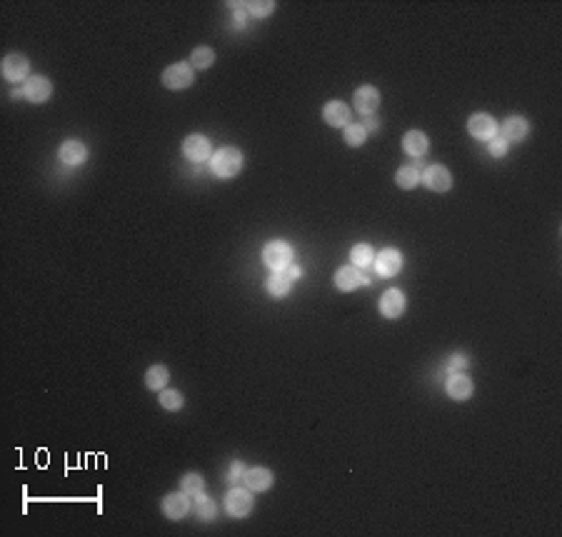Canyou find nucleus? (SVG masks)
Listing matches in <instances>:
<instances>
[{"instance_id":"obj_1","label":"nucleus","mask_w":562,"mask_h":537,"mask_svg":"<svg viewBox=\"0 0 562 537\" xmlns=\"http://www.w3.org/2000/svg\"><path fill=\"white\" fill-rule=\"evenodd\" d=\"M242 163H245V158H242V153L238 148H233V145H228V148H220L212 153L210 158V168L212 172L218 177H235L238 172L242 170Z\"/></svg>"},{"instance_id":"obj_2","label":"nucleus","mask_w":562,"mask_h":537,"mask_svg":"<svg viewBox=\"0 0 562 537\" xmlns=\"http://www.w3.org/2000/svg\"><path fill=\"white\" fill-rule=\"evenodd\" d=\"M263 263L268 265L273 273H280V270H287L293 265V247L282 240H273L265 245L263 250Z\"/></svg>"},{"instance_id":"obj_3","label":"nucleus","mask_w":562,"mask_h":537,"mask_svg":"<svg viewBox=\"0 0 562 537\" xmlns=\"http://www.w3.org/2000/svg\"><path fill=\"white\" fill-rule=\"evenodd\" d=\"M253 490H247V487H233L225 497V510H228L230 517H247L253 512Z\"/></svg>"},{"instance_id":"obj_4","label":"nucleus","mask_w":562,"mask_h":537,"mask_svg":"<svg viewBox=\"0 0 562 537\" xmlns=\"http://www.w3.org/2000/svg\"><path fill=\"white\" fill-rule=\"evenodd\" d=\"M196 81V70L190 63H172L170 68L163 70V86L170 88V90H183L190 88Z\"/></svg>"},{"instance_id":"obj_5","label":"nucleus","mask_w":562,"mask_h":537,"mask_svg":"<svg viewBox=\"0 0 562 537\" xmlns=\"http://www.w3.org/2000/svg\"><path fill=\"white\" fill-rule=\"evenodd\" d=\"M212 145L205 135H188L183 140V155L190 163H205L212 158Z\"/></svg>"},{"instance_id":"obj_6","label":"nucleus","mask_w":562,"mask_h":537,"mask_svg":"<svg viewBox=\"0 0 562 537\" xmlns=\"http://www.w3.org/2000/svg\"><path fill=\"white\" fill-rule=\"evenodd\" d=\"M498 121H495L493 115L488 113H475L470 115V121H467V132H470L475 140H493L495 135H498Z\"/></svg>"},{"instance_id":"obj_7","label":"nucleus","mask_w":562,"mask_h":537,"mask_svg":"<svg viewBox=\"0 0 562 537\" xmlns=\"http://www.w3.org/2000/svg\"><path fill=\"white\" fill-rule=\"evenodd\" d=\"M28 73H30V63L25 55L11 53V55L3 57V78H6V81H11V83L28 81Z\"/></svg>"},{"instance_id":"obj_8","label":"nucleus","mask_w":562,"mask_h":537,"mask_svg":"<svg viewBox=\"0 0 562 537\" xmlns=\"http://www.w3.org/2000/svg\"><path fill=\"white\" fill-rule=\"evenodd\" d=\"M423 183H425V188L432 190V193H448V190L453 188V175H450V170L445 165H430V168H425Z\"/></svg>"},{"instance_id":"obj_9","label":"nucleus","mask_w":562,"mask_h":537,"mask_svg":"<svg viewBox=\"0 0 562 537\" xmlns=\"http://www.w3.org/2000/svg\"><path fill=\"white\" fill-rule=\"evenodd\" d=\"M405 308H408V297H405L402 290H397V287L383 292V297H380V313H383V318H388V320L400 318V315L405 313Z\"/></svg>"},{"instance_id":"obj_10","label":"nucleus","mask_w":562,"mask_h":537,"mask_svg":"<svg viewBox=\"0 0 562 537\" xmlns=\"http://www.w3.org/2000/svg\"><path fill=\"white\" fill-rule=\"evenodd\" d=\"M190 512V495L180 492H170V495L163 497V515L167 520H183L185 515Z\"/></svg>"},{"instance_id":"obj_11","label":"nucleus","mask_w":562,"mask_h":537,"mask_svg":"<svg viewBox=\"0 0 562 537\" xmlns=\"http://www.w3.org/2000/svg\"><path fill=\"white\" fill-rule=\"evenodd\" d=\"M375 270L383 278H395L402 270V252L397 247H385L378 257H375Z\"/></svg>"},{"instance_id":"obj_12","label":"nucleus","mask_w":562,"mask_h":537,"mask_svg":"<svg viewBox=\"0 0 562 537\" xmlns=\"http://www.w3.org/2000/svg\"><path fill=\"white\" fill-rule=\"evenodd\" d=\"M352 103H355V110L367 118V115H373L380 105V90L375 86H360L355 90V97H352Z\"/></svg>"},{"instance_id":"obj_13","label":"nucleus","mask_w":562,"mask_h":537,"mask_svg":"<svg viewBox=\"0 0 562 537\" xmlns=\"http://www.w3.org/2000/svg\"><path fill=\"white\" fill-rule=\"evenodd\" d=\"M23 95L28 97L30 103H46L53 95V83L48 78H43V75H33V78L25 81Z\"/></svg>"},{"instance_id":"obj_14","label":"nucleus","mask_w":562,"mask_h":537,"mask_svg":"<svg viewBox=\"0 0 562 537\" xmlns=\"http://www.w3.org/2000/svg\"><path fill=\"white\" fill-rule=\"evenodd\" d=\"M445 393H448L453 400L462 402V400H470L472 397L475 385H472L470 377L462 375V372H453V375L448 377V383H445Z\"/></svg>"},{"instance_id":"obj_15","label":"nucleus","mask_w":562,"mask_h":537,"mask_svg":"<svg viewBox=\"0 0 562 537\" xmlns=\"http://www.w3.org/2000/svg\"><path fill=\"white\" fill-rule=\"evenodd\" d=\"M362 285V273L355 265H343L335 270V287L343 292H352Z\"/></svg>"},{"instance_id":"obj_16","label":"nucleus","mask_w":562,"mask_h":537,"mask_svg":"<svg viewBox=\"0 0 562 537\" xmlns=\"http://www.w3.org/2000/svg\"><path fill=\"white\" fill-rule=\"evenodd\" d=\"M273 480H275V477H273V473H270L268 468H250V470H245V475H242L245 487L253 492L270 490V487H273Z\"/></svg>"},{"instance_id":"obj_17","label":"nucleus","mask_w":562,"mask_h":537,"mask_svg":"<svg viewBox=\"0 0 562 537\" xmlns=\"http://www.w3.org/2000/svg\"><path fill=\"white\" fill-rule=\"evenodd\" d=\"M322 118H325L327 125L333 128H348L350 125V110L343 100H330V103L322 108Z\"/></svg>"},{"instance_id":"obj_18","label":"nucleus","mask_w":562,"mask_h":537,"mask_svg":"<svg viewBox=\"0 0 562 537\" xmlns=\"http://www.w3.org/2000/svg\"><path fill=\"white\" fill-rule=\"evenodd\" d=\"M57 158L65 163V165H83L88 161V148L81 140H65L57 150Z\"/></svg>"},{"instance_id":"obj_19","label":"nucleus","mask_w":562,"mask_h":537,"mask_svg":"<svg viewBox=\"0 0 562 537\" xmlns=\"http://www.w3.org/2000/svg\"><path fill=\"white\" fill-rule=\"evenodd\" d=\"M528 135H530V123L525 118H520V115H512V118H507L502 123V135L500 137H505L507 143H522Z\"/></svg>"},{"instance_id":"obj_20","label":"nucleus","mask_w":562,"mask_h":537,"mask_svg":"<svg viewBox=\"0 0 562 537\" xmlns=\"http://www.w3.org/2000/svg\"><path fill=\"white\" fill-rule=\"evenodd\" d=\"M402 148L410 158H423L427 150H430V140L423 130H408L402 137Z\"/></svg>"},{"instance_id":"obj_21","label":"nucleus","mask_w":562,"mask_h":537,"mask_svg":"<svg viewBox=\"0 0 562 537\" xmlns=\"http://www.w3.org/2000/svg\"><path fill=\"white\" fill-rule=\"evenodd\" d=\"M265 287H268V292L273 297H285V295H290V290H293V278H290L285 270H280V273L270 275Z\"/></svg>"},{"instance_id":"obj_22","label":"nucleus","mask_w":562,"mask_h":537,"mask_svg":"<svg viewBox=\"0 0 562 537\" xmlns=\"http://www.w3.org/2000/svg\"><path fill=\"white\" fill-rule=\"evenodd\" d=\"M167 380H170V372H167L165 365H153L145 372V385H148V390H155V393L165 390Z\"/></svg>"},{"instance_id":"obj_23","label":"nucleus","mask_w":562,"mask_h":537,"mask_svg":"<svg viewBox=\"0 0 562 537\" xmlns=\"http://www.w3.org/2000/svg\"><path fill=\"white\" fill-rule=\"evenodd\" d=\"M350 260H352V265H355V268H362V270H365L367 265H373L375 263L373 245H367V243H357V245L350 250Z\"/></svg>"},{"instance_id":"obj_24","label":"nucleus","mask_w":562,"mask_h":537,"mask_svg":"<svg viewBox=\"0 0 562 537\" xmlns=\"http://www.w3.org/2000/svg\"><path fill=\"white\" fill-rule=\"evenodd\" d=\"M196 515H198V520H203V522L215 520V515H218V503L207 495H198L196 497Z\"/></svg>"},{"instance_id":"obj_25","label":"nucleus","mask_w":562,"mask_h":537,"mask_svg":"<svg viewBox=\"0 0 562 537\" xmlns=\"http://www.w3.org/2000/svg\"><path fill=\"white\" fill-rule=\"evenodd\" d=\"M420 180H423V175H420V170L413 165H402L400 170L395 172V183H397V188H402V190H413Z\"/></svg>"},{"instance_id":"obj_26","label":"nucleus","mask_w":562,"mask_h":537,"mask_svg":"<svg viewBox=\"0 0 562 537\" xmlns=\"http://www.w3.org/2000/svg\"><path fill=\"white\" fill-rule=\"evenodd\" d=\"M212 63H215V50L207 46H198L196 50H193V55H190L193 70H207Z\"/></svg>"},{"instance_id":"obj_27","label":"nucleus","mask_w":562,"mask_h":537,"mask_svg":"<svg viewBox=\"0 0 562 537\" xmlns=\"http://www.w3.org/2000/svg\"><path fill=\"white\" fill-rule=\"evenodd\" d=\"M180 490H183L185 495H190V497L203 495V490H205V480H203V475H198V473L183 475V477H180Z\"/></svg>"},{"instance_id":"obj_28","label":"nucleus","mask_w":562,"mask_h":537,"mask_svg":"<svg viewBox=\"0 0 562 537\" xmlns=\"http://www.w3.org/2000/svg\"><path fill=\"white\" fill-rule=\"evenodd\" d=\"M158 402H160L163 410L175 412V410H180V407L185 405V397L178 393V390H167L165 388V390H160V395H158Z\"/></svg>"},{"instance_id":"obj_29","label":"nucleus","mask_w":562,"mask_h":537,"mask_svg":"<svg viewBox=\"0 0 562 537\" xmlns=\"http://www.w3.org/2000/svg\"><path fill=\"white\" fill-rule=\"evenodd\" d=\"M365 140H367V130L362 125H355V123H350V125L345 128V143L350 145V148H360Z\"/></svg>"},{"instance_id":"obj_30","label":"nucleus","mask_w":562,"mask_h":537,"mask_svg":"<svg viewBox=\"0 0 562 537\" xmlns=\"http://www.w3.org/2000/svg\"><path fill=\"white\" fill-rule=\"evenodd\" d=\"M242 8H247L255 18H268L270 13L275 11V3H273V0H265V3H260V0H250V3H242Z\"/></svg>"},{"instance_id":"obj_31","label":"nucleus","mask_w":562,"mask_h":537,"mask_svg":"<svg viewBox=\"0 0 562 537\" xmlns=\"http://www.w3.org/2000/svg\"><path fill=\"white\" fill-rule=\"evenodd\" d=\"M507 140L505 137H500V135H495L493 140H490V155H493V158H505L507 155Z\"/></svg>"},{"instance_id":"obj_32","label":"nucleus","mask_w":562,"mask_h":537,"mask_svg":"<svg viewBox=\"0 0 562 537\" xmlns=\"http://www.w3.org/2000/svg\"><path fill=\"white\" fill-rule=\"evenodd\" d=\"M242 470H245V465H242L240 460H233V465H230V473H228V482H230V485H235V482L240 480L242 475H245Z\"/></svg>"},{"instance_id":"obj_33","label":"nucleus","mask_w":562,"mask_h":537,"mask_svg":"<svg viewBox=\"0 0 562 537\" xmlns=\"http://www.w3.org/2000/svg\"><path fill=\"white\" fill-rule=\"evenodd\" d=\"M465 365H467V358H465V355H453V358H450L448 372H450V375H453V372H460Z\"/></svg>"},{"instance_id":"obj_34","label":"nucleus","mask_w":562,"mask_h":537,"mask_svg":"<svg viewBox=\"0 0 562 537\" xmlns=\"http://www.w3.org/2000/svg\"><path fill=\"white\" fill-rule=\"evenodd\" d=\"M362 128H365V130H367V135H370V132H378L380 121H378V118H373V115H367V121L362 123Z\"/></svg>"},{"instance_id":"obj_35","label":"nucleus","mask_w":562,"mask_h":537,"mask_svg":"<svg viewBox=\"0 0 562 537\" xmlns=\"http://www.w3.org/2000/svg\"><path fill=\"white\" fill-rule=\"evenodd\" d=\"M285 273H287V275H290V278H293V280H298L300 275H303V270H300V268H298V265H290V268H287V270H285Z\"/></svg>"}]
</instances>
